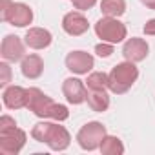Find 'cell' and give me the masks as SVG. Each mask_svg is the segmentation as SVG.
Listing matches in <instances>:
<instances>
[{"mask_svg":"<svg viewBox=\"0 0 155 155\" xmlns=\"http://www.w3.org/2000/svg\"><path fill=\"white\" fill-rule=\"evenodd\" d=\"M26 108L40 119H53L57 122H64L69 117V111L64 104L55 102L38 88H28V106Z\"/></svg>","mask_w":155,"mask_h":155,"instance_id":"cell-1","label":"cell"},{"mask_svg":"<svg viewBox=\"0 0 155 155\" xmlns=\"http://www.w3.org/2000/svg\"><path fill=\"white\" fill-rule=\"evenodd\" d=\"M31 137L37 142H46L53 151H64L71 142V135L64 126L55 122H46V120L33 126Z\"/></svg>","mask_w":155,"mask_h":155,"instance_id":"cell-2","label":"cell"},{"mask_svg":"<svg viewBox=\"0 0 155 155\" xmlns=\"http://www.w3.org/2000/svg\"><path fill=\"white\" fill-rule=\"evenodd\" d=\"M108 77H110V91L115 93V95H122V93H126L137 82L139 69H137L135 62L126 60V62L117 64L108 73Z\"/></svg>","mask_w":155,"mask_h":155,"instance_id":"cell-3","label":"cell"},{"mask_svg":"<svg viewBox=\"0 0 155 155\" xmlns=\"http://www.w3.org/2000/svg\"><path fill=\"white\" fill-rule=\"evenodd\" d=\"M0 17H2L4 22H8L11 26L26 28L33 22V9L24 2L2 0V2H0Z\"/></svg>","mask_w":155,"mask_h":155,"instance_id":"cell-4","label":"cell"},{"mask_svg":"<svg viewBox=\"0 0 155 155\" xmlns=\"http://www.w3.org/2000/svg\"><path fill=\"white\" fill-rule=\"evenodd\" d=\"M95 35L102 42L119 44V42H124V38L128 35V29L119 18H115V17H102L95 24Z\"/></svg>","mask_w":155,"mask_h":155,"instance_id":"cell-5","label":"cell"},{"mask_svg":"<svg viewBox=\"0 0 155 155\" xmlns=\"http://www.w3.org/2000/svg\"><path fill=\"white\" fill-rule=\"evenodd\" d=\"M106 126L102 122H97V120H91L88 124H84L79 133H77V142L79 146L86 151H93V150H99L104 137H106Z\"/></svg>","mask_w":155,"mask_h":155,"instance_id":"cell-6","label":"cell"},{"mask_svg":"<svg viewBox=\"0 0 155 155\" xmlns=\"http://www.w3.org/2000/svg\"><path fill=\"white\" fill-rule=\"evenodd\" d=\"M26 144V131L20 128H11L0 131V153L2 155H17Z\"/></svg>","mask_w":155,"mask_h":155,"instance_id":"cell-7","label":"cell"},{"mask_svg":"<svg viewBox=\"0 0 155 155\" xmlns=\"http://www.w3.org/2000/svg\"><path fill=\"white\" fill-rule=\"evenodd\" d=\"M88 86L81 81V79H77V77H69V79H66L62 82V93L66 97V101L69 104H75V106H79L82 102L88 101Z\"/></svg>","mask_w":155,"mask_h":155,"instance_id":"cell-8","label":"cell"},{"mask_svg":"<svg viewBox=\"0 0 155 155\" xmlns=\"http://www.w3.org/2000/svg\"><path fill=\"white\" fill-rule=\"evenodd\" d=\"M95 66V58L86 51H71L66 57V68L75 75H88Z\"/></svg>","mask_w":155,"mask_h":155,"instance_id":"cell-9","label":"cell"},{"mask_svg":"<svg viewBox=\"0 0 155 155\" xmlns=\"http://www.w3.org/2000/svg\"><path fill=\"white\" fill-rule=\"evenodd\" d=\"M24 49V42L20 40V37L17 35H6L2 40V46H0V55H2L4 60L8 62H18L22 60L26 55Z\"/></svg>","mask_w":155,"mask_h":155,"instance_id":"cell-10","label":"cell"},{"mask_svg":"<svg viewBox=\"0 0 155 155\" xmlns=\"http://www.w3.org/2000/svg\"><path fill=\"white\" fill-rule=\"evenodd\" d=\"M62 29L71 37H81L90 29V24L81 11H69L62 18Z\"/></svg>","mask_w":155,"mask_h":155,"instance_id":"cell-11","label":"cell"},{"mask_svg":"<svg viewBox=\"0 0 155 155\" xmlns=\"http://www.w3.org/2000/svg\"><path fill=\"white\" fill-rule=\"evenodd\" d=\"M148 51H150V46L144 38H137V37H131L124 42L122 46V55L126 60L130 62H140L148 57Z\"/></svg>","mask_w":155,"mask_h":155,"instance_id":"cell-12","label":"cell"},{"mask_svg":"<svg viewBox=\"0 0 155 155\" xmlns=\"http://www.w3.org/2000/svg\"><path fill=\"white\" fill-rule=\"evenodd\" d=\"M2 101H4L6 108H9V110L26 108L28 106V90L22 86H15V84L8 86V88H4Z\"/></svg>","mask_w":155,"mask_h":155,"instance_id":"cell-13","label":"cell"},{"mask_svg":"<svg viewBox=\"0 0 155 155\" xmlns=\"http://www.w3.org/2000/svg\"><path fill=\"white\" fill-rule=\"evenodd\" d=\"M26 46L31 49H46L53 42V37L44 28H29L26 31Z\"/></svg>","mask_w":155,"mask_h":155,"instance_id":"cell-14","label":"cell"},{"mask_svg":"<svg viewBox=\"0 0 155 155\" xmlns=\"http://www.w3.org/2000/svg\"><path fill=\"white\" fill-rule=\"evenodd\" d=\"M20 69H22V75L26 77V79L35 81V79H38V77L42 75V71H44V60H42L40 55H35V53L26 55L22 58Z\"/></svg>","mask_w":155,"mask_h":155,"instance_id":"cell-15","label":"cell"},{"mask_svg":"<svg viewBox=\"0 0 155 155\" xmlns=\"http://www.w3.org/2000/svg\"><path fill=\"white\" fill-rule=\"evenodd\" d=\"M86 86L90 91H106L110 90V77L104 71H93L88 75Z\"/></svg>","mask_w":155,"mask_h":155,"instance_id":"cell-16","label":"cell"},{"mask_svg":"<svg viewBox=\"0 0 155 155\" xmlns=\"http://www.w3.org/2000/svg\"><path fill=\"white\" fill-rule=\"evenodd\" d=\"M101 11L104 17H122L126 13V0H102Z\"/></svg>","mask_w":155,"mask_h":155,"instance_id":"cell-17","label":"cell"},{"mask_svg":"<svg viewBox=\"0 0 155 155\" xmlns=\"http://www.w3.org/2000/svg\"><path fill=\"white\" fill-rule=\"evenodd\" d=\"M88 106L93 110V111H106L110 108V97L106 91H90L88 93Z\"/></svg>","mask_w":155,"mask_h":155,"instance_id":"cell-18","label":"cell"},{"mask_svg":"<svg viewBox=\"0 0 155 155\" xmlns=\"http://www.w3.org/2000/svg\"><path fill=\"white\" fill-rule=\"evenodd\" d=\"M101 153L104 155H122L124 153V144L119 137H113V135H106L102 144H101Z\"/></svg>","mask_w":155,"mask_h":155,"instance_id":"cell-19","label":"cell"},{"mask_svg":"<svg viewBox=\"0 0 155 155\" xmlns=\"http://www.w3.org/2000/svg\"><path fill=\"white\" fill-rule=\"evenodd\" d=\"M9 82H11V68L6 60V62H0V86L8 88Z\"/></svg>","mask_w":155,"mask_h":155,"instance_id":"cell-20","label":"cell"},{"mask_svg":"<svg viewBox=\"0 0 155 155\" xmlns=\"http://www.w3.org/2000/svg\"><path fill=\"white\" fill-rule=\"evenodd\" d=\"M95 53H97L99 57L106 58V57H110V55L113 53V44H110V42H101V44L95 46Z\"/></svg>","mask_w":155,"mask_h":155,"instance_id":"cell-21","label":"cell"},{"mask_svg":"<svg viewBox=\"0 0 155 155\" xmlns=\"http://www.w3.org/2000/svg\"><path fill=\"white\" fill-rule=\"evenodd\" d=\"M73 2V8L75 9H79V11H88L91 9L95 4H97V0H71Z\"/></svg>","mask_w":155,"mask_h":155,"instance_id":"cell-22","label":"cell"},{"mask_svg":"<svg viewBox=\"0 0 155 155\" xmlns=\"http://www.w3.org/2000/svg\"><path fill=\"white\" fill-rule=\"evenodd\" d=\"M15 126H17V122H15L13 117H9V115H2V117H0V131L11 130V128H15Z\"/></svg>","mask_w":155,"mask_h":155,"instance_id":"cell-23","label":"cell"},{"mask_svg":"<svg viewBox=\"0 0 155 155\" xmlns=\"http://www.w3.org/2000/svg\"><path fill=\"white\" fill-rule=\"evenodd\" d=\"M144 35L155 37V18H150V20L144 24Z\"/></svg>","mask_w":155,"mask_h":155,"instance_id":"cell-24","label":"cell"},{"mask_svg":"<svg viewBox=\"0 0 155 155\" xmlns=\"http://www.w3.org/2000/svg\"><path fill=\"white\" fill-rule=\"evenodd\" d=\"M140 2H142L148 9H153V11H155V0H140Z\"/></svg>","mask_w":155,"mask_h":155,"instance_id":"cell-25","label":"cell"}]
</instances>
